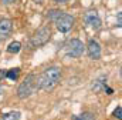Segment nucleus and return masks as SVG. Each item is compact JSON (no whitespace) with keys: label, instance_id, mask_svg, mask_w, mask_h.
I'll return each instance as SVG.
<instances>
[{"label":"nucleus","instance_id":"nucleus-16","mask_svg":"<svg viewBox=\"0 0 122 120\" xmlns=\"http://www.w3.org/2000/svg\"><path fill=\"white\" fill-rule=\"evenodd\" d=\"M122 26V13L119 12L118 13V27H121Z\"/></svg>","mask_w":122,"mask_h":120},{"label":"nucleus","instance_id":"nucleus-18","mask_svg":"<svg viewBox=\"0 0 122 120\" xmlns=\"http://www.w3.org/2000/svg\"><path fill=\"white\" fill-rule=\"evenodd\" d=\"M1 1H3L4 4H10V3H14L16 0H1Z\"/></svg>","mask_w":122,"mask_h":120},{"label":"nucleus","instance_id":"nucleus-5","mask_svg":"<svg viewBox=\"0 0 122 120\" xmlns=\"http://www.w3.org/2000/svg\"><path fill=\"white\" fill-rule=\"evenodd\" d=\"M54 23H56L58 31H61V33H68L70 30L72 29V26L75 23V19H74V16H71V14H68V13L64 12Z\"/></svg>","mask_w":122,"mask_h":120},{"label":"nucleus","instance_id":"nucleus-17","mask_svg":"<svg viewBox=\"0 0 122 120\" xmlns=\"http://www.w3.org/2000/svg\"><path fill=\"white\" fill-rule=\"evenodd\" d=\"M104 91H107V94H112V93H114V90L111 89V87H108V86L105 87V90H104Z\"/></svg>","mask_w":122,"mask_h":120},{"label":"nucleus","instance_id":"nucleus-1","mask_svg":"<svg viewBox=\"0 0 122 120\" xmlns=\"http://www.w3.org/2000/svg\"><path fill=\"white\" fill-rule=\"evenodd\" d=\"M61 79V69L57 66H51L47 67L40 76H38V89L44 90V91H51L56 89V86L58 84Z\"/></svg>","mask_w":122,"mask_h":120},{"label":"nucleus","instance_id":"nucleus-12","mask_svg":"<svg viewBox=\"0 0 122 120\" xmlns=\"http://www.w3.org/2000/svg\"><path fill=\"white\" fill-rule=\"evenodd\" d=\"M20 50H21V43L20 42H11L7 47V52L11 53V54H17Z\"/></svg>","mask_w":122,"mask_h":120},{"label":"nucleus","instance_id":"nucleus-19","mask_svg":"<svg viewBox=\"0 0 122 120\" xmlns=\"http://www.w3.org/2000/svg\"><path fill=\"white\" fill-rule=\"evenodd\" d=\"M56 1H58V3H64V1H67V0H56Z\"/></svg>","mask_w":122,"mask_h":120},{"label":"nucleus","instance_id":"nucleus-15","mask_svg":"<svg viewBox=\"0 0 122 120\" xmlns=\"http://www.w3.org/2000/svg\"><path fill=\"white\" fill-rule=\"evenodd\" d=\"M114 117H117L118 120L122 119V107L121 106H117V109L114 110Z\"/></svg>","mask_w":122,"mask_h":120},{"label":"nucleus","instance_id":"nucleus-8","mask_svg":"<svg viewBox=\"0 0 122 120\" xmlns=\"http://www.w3.org/2000/svg\"><path fill=\"white\" fill-rule=\"evenodd\" d=\"M13 30V22L10 19H0V42L6 40Z\"/></svg>","mask_w":122,"mask_h":120},{"label":"nucleus","instance_id":"nucleus-4","mask_svg":"<svg viewBox=\"0 0 122 120\" xmlns=\"http://www.w3.org/2000/svg\"><path fill=\"white\" fill-rule=\"evenodd\" d=\"M84 52H85V46H84V43H82L81 40H78V39L70 40L68 44H67V49H65L67 56L71 57V59L81 57V56L84 54Z\"/></svg>","mask_w":122,"mask_h":120},{"label":"nucleus","instance_id":"nucleus-10","mask_svg":"<svg viewBox=\"0 0 122 120\" xmlns=\"http://www.w3.org/2000/svg\"><path fill=\"white\" fill-rule=\"evenodd\" d=\"M20 117H21V113L17 110H13V112L3 113L0 116V120H20Z\"/></svg>","mask_w":122,"mask_h":120},{"label":"nucleus","instance_id":"nucleus-2","mask_svg":"<svg viewBox=\"0 0 122 120\" xmlns=\"http://www.w3.org/2000/svg\"><path fill=\"white\" fill-rule=\"evenodd\" d=\"M37 90H40L38 89V76L31 73L29 76H26V79L19 84V87H17V97L21 99V100H26L30 96H33Z\"/></svg>","mask_w":122,"mask_h":120},{"label":"nucleus","instance_id":"nucleus-14","mask_svg":"<svg viewBox=\"0 0 122 120\" xmlns=\"http://www.w3.org/2000/svg\"><path fill=\"white\" fill-rule=\"evenodd\" d=\"M19 73H20V69H11V70H7L6 72V77L10 79V80H16L19 77Z\"/></svg>","mask_w":122,"mask_h":120},{"label":"nucleus","instance_id":"nucleus-20","mask_svg":"<svg viewBox=\"0 0 122 120\" xmlns=\"http://www.w3.org/2000/svg\"><path fill=\"white\" fill-rule=\"evenodd\" d=\"M1 93H3V86L0 84V94H1Z\"/></svg>","mask_w":122,"mask_h":120},{"label":"nucleus","instance_id":"nucleus-11","mask_svg":"<svg viewBox=\"0 0 122 120\" xmlns=\"http://www.w3.org/2000/svg\"><path fill=\"white\" fill-rule=\"evenodd\" d=\"M62 13H64V12H62V10H60V9H51V10H48V13H47V17H48V20H51V22H56V20L60 17Z\"/></svg>","mask_w":122,"mask_h":120},{"label":"nucleus","instance_id":"nucleus-13","mask_svg":"<svg viewBox=\"0 0 122 120\" xmlns=\"http://www.w3.org/2000/svg\"><path fill=\"white\" fill-rule=\"evenodd\" d=\"M71 120H95V116L92 114L91 112H85V113H82V114L74 116Z\"/></svg>","mask_w":122,"mask_h":120},{"label":"nucleus","instance_id":"nucleus-3","mask_svg":"<svg viewBox=\"0 0 122 120\" xmlns=\"http://www.w3.org/2000/svg\"><path fill=\"white\" fill-rule=\"evenodd\" d=\"M51 37V30L48 26H44L41 29H38L30 39V47L31 49H37V47H41L44 46Z\"/></svg>","mask_w":122,"mask_h":120},{"label":"nucleus","instance_id":"nucleus-9","mask_svg":"<svg viewBox=\"0 0 122 120\" xmlns=\"http://www.w3.org/2000/svg\"><path fill=\"white\" fill-rule=\"evenodd\" d=\"M107 86H108V84H107V76H101V77H98V79L92 83L91 90L94 93H102Z\"/></svg>","mask_w":122,"mask_h":120},{"label":"nucleus","instance_id":"nucleus-6","mask_svg":"<svg viewBox=\"0 0 122 120\" xmlns=\"http://www.w3.org/2000/svg\"><path fill=\"white\" fill-rule=\"evenodd\" d=\"M84 20H85V24L90 26L94 30H99L102 26V22H101V17L98 14L97 10H88L84 16Z\"/></svg>","mask_w":122,"mask_h":120},{"label":"nucleus","instance_id":"nucleus-7","mask_svg":"<svg viewBox=\"0 0 122 120\" xmlns=\"http://www.w3.org/2000/svg\"><path fill=\"white\" fill-rule=\"evenodd\" d=\"M87 53H88L90 59H92V60H98L101 57V44H99L95 39H90V40H88Z\"/></svg>","mask_w":122,"mask_h":120}]
</instances>
